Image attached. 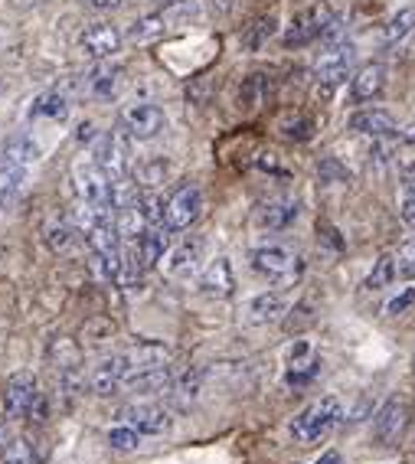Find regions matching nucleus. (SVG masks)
I'll list each match as a JSON object with an SVG mask.
<instances>
[{
    "instance_id": "1",
    "label": "nucleus",
    "mask_w": 415,
    "mask_h": 464,
    "mask_svg": "<svg viewBox=\"0 0 415 464\" xmlns=\"http://www.w3.org/2000/svg\"><path fill=\"white\" fill-rule=\"evenodd\" d=\"M36 158H40V148L26 134H17V138H10L4 144V150H0V207L4 209L14 207L24 197L26 170H30V164Z\"/></svg>"
},
{
    "instance_id": "2",
    "label": "nucleus",
    "mask_w": 415,
    "mask_h": 464,
    "mask_svg": "<svg viewBox=\"0 0 415 464\" xmlns=\"http://www.w3.org/2000/svg\"><path fill=\"white\" fill-rule=\"evenodd\" d=\"M341 415L343 412H341V399L337 396L317 399V402H311V406L294 415L291 435H294V441H301V445H314V441H321L333 425L341 422Z\"/></svg>"
},
{
    "instance_id": "3",
    "label": "nucleus",
    "mask_w": 415,
    "mask_h": 464,
    "mask_svg": "<svg viewBox=\"0 0 415 464\" xmlns=\"http://www.w3.org/2000/svg\"><path fill=\"white\" fill-rule=\"evenodd\" d=\"M72 183H75V193H79V203H89V207H99V209H115V180L95 164V158L75 160Z\"/></svg>"
},
{
    "instance_id": "4",
    "label": "nucleus",
    "mask_w": 415,
    "mask_h": 464,
    "mask_svg": "<svg viewBox=\"0 0 415 464\" xmlns=\"http://www.w3.org/2000/svg\"><path fill=\"white\" fill-rule=\"evenodd\" d=\"M252 268L272 285H278V288L294 285L301 278V272H304L301 258L291 249H285V246H262V249H256L252 252Z\"/></svg>"
},
{
    "instance_id": "5",
    "label": "nucleus",
    "mask_w": 415,
    "mask_h": 464,
    "mask_svg": "<svg viewBox=\"0 0 415 464\" xmlns=\"http://www.w3.org/2000/svg\"><path fill=\"white\" fill-rule=\"evenodd\" d=\"M75 89L92 102H111L118 99V92L125 89V69L111 66V63H95L89 72L79 75Z\"/></svg>"
},
{
    "instance_id": "6",
    "label": "nucleus",
    "mask_w": 415,
    "mask_h": 464,
    "mask_svg": "<svg viewBox=\"0 0 415 464\" xmlns=\"http://www.w3.org/2000/svg\"><path fill=\"white\" fill-rule=\"evenodd\" d=\"M350 69H353V46L343 40L331 43L314 63V75H317V82H321V92L331 95V92L350 75Z\"/></svg>"
},
{
    "instance_id": "7",
    "label": "nucleus",
    "mask_w": 415,
    "mask_h": 464,
    "mask_svg": "<svg viewBox=\"0 0 415 464\" xmlns=\"http://www.w3.org/2000/svg\"><path fill=\"white\" fill-rule=\"evenodd\" d=\"M199 213H203V190H199L197 183H183V187H177V190L170 193V199H167L164 226L174 232L190 229L199 219Z\"/></svg>"
},
{
    "instance_id": "8",
    "label": "nucleus",
    "mask_w": 415,
    "mask_h": 464,
    "mask_svg": "<svg viewBox=\"0 0 415 464\" xmlns=\"http://www.w3.org/2000/svg\"><path fill=\"white\" fill-rule=\"evenodd\" d=\"M333 14L327 7H321V4H314V7L301 10L298 17L291 20L288 30H285L282 43L288 46V50H298V46H307V43L321 40V36L327 34V26H331Z\"/></svg>"
},
{
    "instance_id": "9",
    "label": "nucleus",
    "mask_w": 415,
    "mask_h": 464,
    "mask_svg": "<svg viewBox=\"0 0 415 464\" xmlns=\"http://www.w3.org/2000/svg\"><path fill=\"white\" fill-rule=\"evenodd\" d=\"M40 402V386H36V376L20 370L7 380V390H4V415L7 419H26L34 412V406Z\"/></svg>"
},
{
    "instance_id": "10",
    "label": "nucleus",
    "mask_w": 415,
    "mask_h": 464,
    "mask_svg": "<svg viewBox=\"0 0 415 464\" xmlns=\"http://www.w3.org/2000/svg\"><path fill=\"white\" fill-rule=\"evenodd\" d=\"M92 154H95V164H99L115 183L128 180V170H131V154H128V141L118 131L115 134H101L99 141H95V148H92Z\"/></svg>"
},
{
    "instance_id": "11",
    "label": "nucleus",
    "mask_w": 415,
    "mask_h": 464,
    "mask_svg": "<svg viewBox=\"0 0 415 464\" xmlns=\"http://www.w3.org/2000/svg\"><path fill=\"white\" fill-rule=\"evenodd\" d=\"M409 412H412V406H409L406 396H390L386 402L380 406V412H376V422H373V435L380 445H396L399 435L406 431L409 425Z\"/></svg>"
},
{
    "instance_id": "12",
    "label": "nucleus",
    "mask_w": 415,
    "mask_h": 464,
    "mask_svg": "<svg viewBox=\"0 0 415 464\" xmlns=\"http://www.w3.org/2000/svg\"><path fill=\"white\" fill-rule=\"evenodd\" d=\"M121 425H131L134 431H141V435H164L170 429V409L158 406V402H134V406L121 409Z\"/></svg>"
},
{
    "instance_id": "13",
    "label": "nucleus",
    "mask_w": 415,
    "mask_h": 464,
    "mask_svg": "<svg viewBox=\"0 0 415 464\" xmlns=\"http://www.w3.org/2000/svg\"><path fill=\"white\" fill-rule=\"evenodd\" d=\"M128 376H131L128 357H125V353H115V357H105V360H99V363L92 366L89 386H92V392H95V396H111V392H118L121 386H125Z\"/></svg>"
},
{
    "instance_id": "14",
    "label": "nucleus",
    "mask_w": 415,
    "mask_h": 464,
    "mask_svg": "<svg viewBox=\"0 0 415 464\" xmlns=\"http://www.w3.org/2000/svg\"><path fill=\"white\" fill-rule=\"evenodd\" d=\"M121 43H125L121 30H115L111 24H95L89 30H82V36H79V53L95 59V63H105V59H111L121 50Z\"/></svg>"
},
{
    "instance_id": "15",
    "label": "nucleus",
    "mask_w": 415,
    "mask_h": 464,
    "mask_svg": "<svg viewBox=\"0 0 415 464\" xmlns=\"http://www.w3.org/2000/svg\"><path fill=\"white\" fill-rule=\"evenodd\" d=\"M121 128H125L128 138L148 141V138L160 134V128H164V111H160L158 105H148V102L128 105L125 111H121Z\"/></svg>"
},
{
    "instance_id": "16",
    "label": "nucleus",
    "mask_w": 415,
    "mask_h": 464,
    "mask_svg": "<svg viewBox=\"0 0 415 464\" xmlns=\"http://www.w3.org/2000/svg\"><path fill=\"white\" fill-rule=\"evenodd\" d=\"M285 311H288V304H285V298L278 295V291H262V295L246 301V307H242V321L249 324V327H265V324L282 321Z\"/></svg>"
},
{
    "instance_id": "17",
    "label": "nucleus",
    "mask_w": 415,
    "mask_h": 464,
    "mask_svg": "<svg viewBox=\"0 0 415 464\" xmlns=\"http://www.w3.org/2000/svg\"><path fill=\"white\" fill-rule=\"evenodd\" d=\"M203 249H207V239H199V236L183 239L180 246H174V249L167 252V258H164L167 275H174V278H190V275L199 268Z\"/></svg>"
},
{
    "instance_id": "18",
    "label": "nucleus",
    "mask_w": 415,
    "mask_h": 464,
    "mask_svg": "<svg viewBox=\"0 0 415 464\" xmlns=\"http://www.w3.org/2000/svg\"><path fill=\"white\" fill-rule=\"evenodd\" d=\"M199 291L209 295V298H229V295H233L236 278H233L229 258H213V262L199 272Z\"/></svg>"
},
{
    "instance_id": "19",
    "label": "nucleus",
    "mask_w": 415,
    "mask_h": 464,
    "mask_svg": "<svg viewBox=\"0 0 415 464\" xmlns=\"http://www.w3.org/2000/svg\"><path fill=\"white\" fill-rule=\"evenodd\" d=\"M386 85V69L380 63H366L353 72V82H350V99L353 102H373L376 95Z\"/></svg>"
},
{
    "instance_id": "20",
    "label": "nucleus",
    "mask_w": 415,
    "mask_h": 464,
    "mask_svg": "<svg viewBox=\"0 0 415 464\" xmlns=\"http://www.w3.org/2000/svg\"><path fill=\"white\" fill-rule=\"evenodd\" d=\"M350 128L357 134H370V138H386V134H396V118L382 108H360L357 115L350 118Z\"/></svg>"
},
{
    "instance_id": "21",
    "label": "nucleus",
    "mask_w": 415,
    "mask_h": 464,
    "mask_svg": "<svg viewBox=\"0 0 415 464\" xmlns=\"http://www.w3.org/2000/svg\"><path fill=\"white\" fill-rule=\"evenodd\" d=\"M294 219H298V199H272V203H265L256 216V223L268 232L288 229Z\"/></svg>"
},
{
    "instance_id": "22",
    "label": "nucleus",
    "mask_w": 415,
    "mask_h": 464,
    "mask_svg": "<svg viewBox=\"0 0 415 464\" xmlns=\"http://www.w3.org/2000/svg\"><path fill=\"white\" fill-rule=\"evenodd\" d=\"M125 357H128V366H131V376H134V373H148V370L167 366L170 350L160 347V343H138V347L128 350Z\"/></svg>"
},
{
    "instance_id": "23",
    "label": "nucleus",
    "mask_w": 415,
    "mask_h": 464,
    "mask_svg": "<svg viewBox=\"0 0 415 464\" xmlns=\"http://www.w3.org/2000/svg\"><path fill=\"white\" fill-rule=\"evenodd\" d=\"M268 95H272V79H268L265 72H249L246 79H242L239 105L246 108V111H252V108H258V105H265Z\"/></svg>"
},
{
    "instance_id": "24",
    "label": "nucleus",
    "mask_w": 415,
    "mask_h": 464,
    "mask_svg": "<svg viewBox=\"0 0 415 464\" xmlns=\"http://www.w3.org/2000/svg\"><path fill=\"white\" fill-rule=\"evenodd\" d=\"M167 30H170V26H167L164 14H150V17L134 20V24L128 26L125 40L134 43V46H148V43H158L160 36L167 34Z\"/></svg>"
},
{
    "instance_id": "25",
    "label": "nucleus",
    "mask_w": 415,
    "mask_h": 464,
    "mask_svg": "<svg viewBox=\"0 0 415 464\" xmlns=\"http://www.w3.org/2000/svg\"><path fill=\"white\" fill-rule=\"evenodd\" d=\"M50 360L59 373H69V370H79L82 363V343L72 337H56L50 343Z\"/></svg>"
},
{
    "instance_id": "26",
    "label": "nucleus",
    "mask_w": 415,
    "mask_h": 464,
    "mask_svg": "<svg viewBox=\"0 0 415 464\" xmlns=\"http://www.w3.org/2000/svg\"><path fill=\"white\" fill-rule=\"evenodd\" d=\"M170 386H174V376H170L167 366H160V370H148V373H134V376H128V382H125V390L141 392V396H150V392H167Z\"/></svg>"
},
{
    "instance_id": "27",
    "label": "nucleus",
    "mask_w": 415,
    "mask_h": 464,
    "mask_svg": "<svg viewBox=\"0 0 415 464\" xmlns=\"http://www.w3.org/2000/svg\"><path fill=\"white\" fill-rule=\"evenodd\" d=\"M275 34H278L275 17H256L252 24H246V30L239 34V43H242V50L258 53L262 46H268V40H272Z\"/></svg>"
},
{
    "instance_id": "28",
    "label": "nucleus",
    "mask_w": 415,
    "mask_h": 464,
    "mask_svg": "<svg viewBox=\"0 0 415 464\" xmlns=\"http://www.w3.org/2000/svg\"><path fill=\"white\" fill-rule=\"evenodd\" d=\"M115 321L111 317H92V321H85V327H82V343L85 350H99V347H105V343H111V337H115Z\"/></svg>"
},
{
    "instance_id": "29",
    "label": "nucleus",
    "mask_w": 415,
    "mask_h": 464,
    "mask_svg": "<svg viewBox=\"0 0 415 464\" xmlns=\"http://www.w3.org/2000/svg\"><path fill=\"white\" fill-rule=\"evenodd\" d=\"M69 111V102L63 92H46V95H40V99L34 102V108H30V118H50V121H59V118H66Z\"/></svg>"
},
{
    "instance_id": "30",
    "label": "nucleus",
    "mask_w": 415,
    "mask_h": 464,
    "mask_svg": "<svg viewBox=\"0 0 415 464\" xmlns=\"http://www.w3.org/2000/svg\"><path fill=\"white\" fill-rule=\"evenodd\" d=\"M72 236H75V226H69L66 219H50L46 229H43V239H46V246L53 252H66L72 246Z\"/></svg>"
},
{
    "instance_id": "31",
    "label": "nucleus",
    "mask_w": 415,
    "mask_h": 464,
    "mask_svg": "<svg viewBox=\"0 0 415 464\" xmlns=\"http://www.w3.org/2000/svg\"><path fill=\"white\" fill-rule=\"evenodd\" d=\"M396 272H399L396 256H380V258H376L373 272L366 275V288H370V291L386 288V285H392V278H396Z\"/></svg>"
},
{
    "instance_id": "32",
    "label": "nucleus",
    "mask_w": 415,
    "mask_h": 464,
    "mask_svg": "<svg viewBox=\"0 0 415 464\" xmlns=\"http://www.w3.org/2000/svg\"><path fill=\"white\" fill-rule=\"evenodd\" d=\"M160 14H164L167 26H187L190 20L199 17V4L197 0H174V4H167Z\"/></svg>"
},
{
    "instance_id": "33",
    "label": "nucleus",
    "mask_w": 415,
    "mask_h": 464,
    "mask_svg": "<svg viewBox=\"0 0 415 464\" xmlns=\"http://www.w3.org/2000/svg\"><path fill=\"white\" fill-rule=\"evenodd\" d=\"M199 386H203V376H199V370H187V373H180L174 380L170 392L177 396V402H180V406H187V402H193V399L199 396Z\"/></svg>"
},
{
    "instance_id": "34",
    "label": "nucleus",
    "mask_w": 415,
    "mask_h": 464,
    "mask_svg": "<svg viewBox=\"0 0 415 464\" xmlns=\"http://www.w3.org/2000/svg\"><path fill=\"white\" fill-rule=\"evenodd\" d=\"M278 128H282V134L285 138H291V141H307V138H311V118L301 115V111H288V115H282Z\"/></svg>"
},
{
    "instance_id": "35",
    "label": "nucleus",
    "mask_w": 415,
    "mask_h": 464,
    "mask_svg": "<svg viewBox=\"0 0 415 464\" xmlns=\"http://www.w3.org/2000/svg\"><path fill=\"white\" fill-rule=\"evenodd\" d=\"M415 30V10H399L396 17L386 24V34H382V40L386 43H399V40H406L409 34Z\"/></svg>"
},
{
    "instance_id": "36",
    "label": "nucleus",
    "mask_w": 415,
    "mask_h": 464,
    "mask_svg": "<svg viewBox=\"0 0 415 464\" xmlns=\"http://www.w3.org/2000/svg\"><path fill=\"white\" fill-rule=\"evenodd\" d=\"M399 209H402V219L409 226H415V164L406 167L402 174V197H399Z\"/></svg>"
},
{
    "instance_id": "37",
    "label": "nucleus",
    "mask_w": 415,
    "mask_h": 464,
    "mask_svg": "<svg viewBox=\"0 0 415 464\" xmlns=\"http://www.w3.org/2000/svg\"><path fill=\"white\" fill-rule=\"evenodd\" d=\"M167 170H170V164L167 160H144V164H138V187H158L160 180L167 177Z\"/></svg>"
},
{
    "instance_id": "38",
    "label": "nucleus",
    "mask_w": 415,
    "mask_h": 464,
    "mask_svg": "<svg viewBox=\"0 0 415 464\" xmlns=\"http://www.w3.org/2000/svg\"><path fill=\"white\" fill-rule=\"evenodd\" d=\"M109 445L115 448V451H138L141 431H134L131 425H115V429L109 431Z\"/></svg>"
},
{
    "instance_id": "39",
    "label": "nucleus",
    "mask_w": 415,
    "mask_h": 464,
    "mask_svg": "<svg viewBox=\"0 0 415 464\" xmlns=\"http://www.w3.org/2000/svg\"><path fill=\"white\" fill-rule=\"evenodd\" d=\"M0 464H34V451L24 439H10V445L0 451Z\"/></svg>"
},
{
    "instance_id": "40",
    "label": "nucleus",
    "mask_w": 415,
    "mask_h": 464,
    "mask_svg": "<svg viewBox=\"0 0 415 464\" xmlns=\"http://www.w3.org/2000/svg\"><path fill=\"white\" fill-rule=\"evenodd\" d=\"M396 266H399V272L415 275V236H409V239L402 242V246H399Z\"/></svg>"
},
{
    "instance_id": "41",
    "label": "nucleus",
    "mask_w": 415,
    "mask_h": 464,
    "mask_svg": "<svg viewBox=\"0 0 415 464\" xmlns=\"http://www.w3.org/2000/svg\"><path fill=\"white\" fill-rule=\"evenodd\" d=\"M412 304H415V288H406L402 295H396V298L386 304V314H402V311H409Z\"/></svg>"
},
{
    "instance_id": "42",
    "label": "nucleus",
    "mask_w": 415,
    "mask_h": 464,
    "mask_svg": "<svg viewBox=\"0 0 415 464\" xmlns=\"http://www.w3.org/2000/svg\"><path fill=\"white\" fill-rule=\"evenodd\" d=\"M317 170H321V180H350V174L333 158L321 160V167H317Z\"/></svg>"
},
{
    "instance_id": "43",
    "label": "nucleus",
    "mask_w": 415,
    "mask_h": 464,
    "mask_svg": "<svg viewBox=\"0 0 415 464\" xmlns=\"http://www.w3.org/2000/svg\"><path fill=\"white\" fill-rule=\"evenodd\" d=\"M82 4H89V7H95V10H115L121 0H82Z\"/></svg>"
},
{
    "instance_id": "44",
    "label": "nucleus",
    "mask_w": 415,
    "mask_h": 464,
    "mask_svg": "<svg viewBox=\"0 0 415 464\" xmlns=\"http://www.w3.org/2000/svg\"><path fill=\"white\" fill-rule=\"evenodd\" d=\"M10 445V431H7V419H0V451Z\"/></svg>"
},
{
    "instance_id": "45",
    "label": "nucleus",
    "mask_w": 415,
    "mask_h": 464,
    "mask_svg": "<svg viewBox=\"0 0 415 464\" xmlns=\"http://www.w3.org/2000/svg\"><path fill=\"white\" fill-rule=\"evenodd\" d=\"M314 464H341V455H337V451H324Z\"/></svg>"
}]
</instances>
